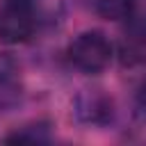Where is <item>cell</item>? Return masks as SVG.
<instances>
[{
	"label": "cell",
	"mask_w": 146,
	"mask_h": 146,
	"mask_svg": "<svg viewBox=\"0 0 146 146\" xmlns=\"http://www.w3.org/2000/svg\"><path fill=\"white\" fill-rule=\"evenodd\" d=\"M66 59L75 71L84 75H98L112 64L114 43L100 30H82L71 39L66 48Z\"/></svg>",
	"instance_id": "obj_1"
},
{
	"label": "cell",
	"mask_w": 146,
	"mask_h": 146,
	"mask_svg": "<svg viewBox=\"0 0 146 146\" xmlns=\"http://www.w3.org/2000/svg\"><path fill=\"white\" fill-rule=\"evenodd\" d=\"M36 32V11L32 0H5L0 7V43L21 46Z\"/></svg>",
	"instance_id": "obj_2"
},
{
	"label": "cell",
	"mask_w": 146,
	"mask_h": 146,
	"mask_svg": "<svg viewBox=\"0 0 146 146\" xmlns=\"http://www.w3.org/2000/svg\"><path fill=\"white\" fill-rule=\"evenodd\" d=\"M119 64L128 71L146 66V9H135L121 30V39L114 50Z\"/></svg>",
	"instance_id": "obj_3"
},
{
	"label": "cell",
	"mask_w": 146,
	"mask_h": 146,
	"mask_svg": "<svg viewBox=\"0 0 146 146\" xmlns=\"http://www.w3.org/2000/svg\"><path fill=\"white\" fill-rule=\"evenodd\" d=\"M73 114L84 125L105 128L114 121L116 107L112 96L105 94L103 89H82L73 98Z\"/></svg>",
	"instance_id": "obj_4"
},
{
	"label": "cell",
	"mask_w": 146,
	"mask_h": 146,
	"mask_svg": "<svg viewBox=\"0 0 146 146\" xmlns=\"http://www.w3.org/2000/svg\"><path fill=\"white\" fill-rule=\"evenodd\" d=\"M21 98H23L21 66L14 55L0 52V112L16 107Z\"/></svg>",
	"instance_id": "obj_5"
},
{
	"label": "cell",
	"mask_w": 146,
	"mask_h": 146,
	"mask_svg": "<svg viewBox=\"0 0 146 146\" xmlns=\"http://www.w3.org/2000/svg\"><path fill=\"white\" fill-rule=\"evenodd\" d=\"M50 123L48 121H30V123H23L18 128H14L11 132H7L2 137L5 144H43V141H50L52 139V132H50Z\"/></svg>",
	"instance_id": "obj_6"
},
{
	"label": "cell",
	"mask_w": 146,
	"mask_h": 146,
	"mask_svg": "<svg viewBox=\"0 0 146 146\" xmlns=\"http://www.w3.org/2000/svg\"><path fill=\"white\" fill-rule=\"evenodd\" d=\"M94 9L105 21H125L135 9V0H94Z\"/></svg>",
	"instance_id": "obj_7"
},
{
	"label": "cell",
	"mask_w": 146,
	"mask_h": 146,
	"mask_svg": "<svg viewBox=\"0 0 146 146\" xmlns=\"http://www.w3.org/2000/svg\"><path fill=\"white\" fill-rule=\"evenodd\" d=\"M132 107H135V116L141 119V121H146V78L141 80V84H139L137 91H135V103H132Z\"/></svg>",
	"instance_id": "obj_8"
}]
</instances>
